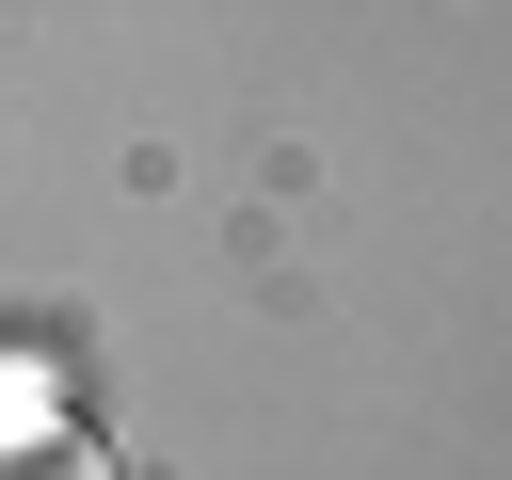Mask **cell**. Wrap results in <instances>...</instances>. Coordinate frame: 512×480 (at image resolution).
I'll list each match as a JSON object with an SVG mask.
<instances>
[{
  "instance_id": "obj_1",
  "label": "cell",
  "mask_w": 512,
  "mask_h": 480,
  "mask_svg": "<svg viewBox=\"0 0 512 480\" xmlns=\"http://www.w3.org/2000/svg\"><path fill=\"white\" fill-rule=\"evenodd\" d=\"M0 480H112V448H96L80 416H16V432H0Z\"/></svg>"
}]
</instances>
